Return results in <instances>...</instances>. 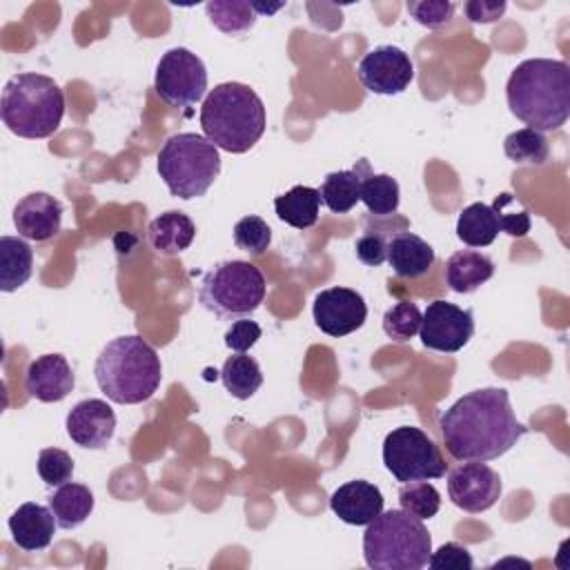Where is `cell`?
I'll return each mask as SVG.
<instances>
[{
    "label": "cell",
    "mask_w": 570,
    "mask_h": 570,
    "mask_svg": "<svg viewBox=\"0 0 570 570\" xmlns=\"http://www.w3.org/2000/svg\"><path fill=\"white\" fill-rule=\"evenodd\" d=\"M249 4H252V9H254V11H256V13H263V16H265V13H267V16H269V13H274V11H278V9H281V7H285V4H283V2H278V4H261V2H249Z\"/></svg>",
    "instance_id": "cell-42"
},
{
    "label": "cell",
    "mask_w": 570,
    "mask_h": 570,
    "mask_svg": "<svg viewBox=\"0 0 570 570\" xmlns=\"http://www.w3.org/2000/svg\"><path fill=\"white\" fill-rule=\"evenodd\" d=\"M501 232L499 212L485 203H472L461 209L456 220V236L468 247H488Z\"/></svg>",
    "instance_id": "cell-25"
},
{
    "label": "cell",
    "mask_w": 570,
    "mask_h": 570,
    "mask_svg": "<svg viewBox=\"0 0 570 570\" xmlns=\"http://www.w3.org/2000/svg\"><path fill=\"white\" fill-rule=\"evenodd\" d=\"M62 205L47 191H31L13 207V225L18 236L29 240H49L60 232Z\"/></svg>",
    "instance_id": "cell-16"
},
{
    "label": "cell",
    "mask_w": 570,
    "mask_h": 570,
    "mask_svg": "<svg viewBox=\"0 0 570 570\" xmlns=\"http://www.w3.org/2000/svg\"><path fill=\"white\" fill-rule=\"evenodd\" d=\"M205 11L209 22L227 36L247 33L256 22V11L245 0H212Z\"/></svg>",
    "instance_id": "cell-29"
},
{
    "label": "cell",
    "mask_w": 570,
    "mask_h": 570,
    "mask_svg": "<svg viewBox=\"0 0 570 570\" xmlns=\"http://www.w3.org/2000/svg\"><path fill=\"white\" fill-rule=\"evenodd\" d=\"M439 428L448 452L456 461H492L517 445L528 428L517 421L503 387H481L450 405Z\"/></svg>",
    "instance_id": "cell-1"
},
{
    "label": "cell",
    "mask_w": 570,
    "mask_h": 570,
    "mask_svg": "<svg viewBox=\"0 0 570 570\" xmlns=\"http://www.w3.org/2000/svg\"><path fill=\"white\" fill-rule=\"evenodd\" d=\"M330 508L343 523L367 525L383 512V494L379 485L354 479L332 492Z\"/></svg>",
    "instance_id": "cell-18"
},
{
    "label": "cell",
    "mask_w": 570,
    "mask_h": 570,
    "mask_svg": "<svg viewBox=\"0 0 570 570\" xmlns=\"http://www.w3.org/2000/svg\"><path fill=\"white\" fill-rule=\"evenodd\" d=\"M430 552L432 537L423 519L405 510L381 512L363 534V557L374 570H421Z\"/></svg>",
    "instance_id": "cell-6"
},
{
    "label": "cell",
    "mask_w": 570,
    "mask_h": 570,
    "mask_svg": "<svg viewBox=\"0 0 570 570\" xmlns=\"http://www.w3.org/2000/svg\"><path fill=\"white\" fill-rule=\"evenodd\" d=\"M456 4L450 0H421V2H407V11L410 16L428 27V29H439L443 24H448L454 16Z\"/></svg>",
    "instance_id": "cell-37"
},
{
    "label": "cell",
    "mask_w": 570,
    "mask_h": 570,
    "mask_svg": "<svg viewBox=\"0 0 570 570\" xmlns=\"http://www.w3.org/2000/svg\"><path fill=\"white\" fill-rule=\"evenodd\" d=\"M501 476L483 461H468L450 470L448 494L456 508L470 514L490 510L501 497Z\"/></svg>",
    "instance_id": "cell-13"
},
{
    "label": "cell",
    "mask_w": 570,
    "mask_h": 570,
    "mask_svg": "<svg viewBox=\"0 0 570 570\" xmlns=\"http://www.w3.org/2000/svg\"><path fill=\"white\" fill-rule=\"evenodd\" d=\"M73 385V370L62 354H42L33 358L24 374V390L42 403L62 401Z\"/></svg>",
    "instance_id": "cell-17"
},
{
    "label": "cell",
    "mask_w": 570,
    "mask_h": 570,
    "mask_svg": "<svg viewBox=\"0 0 570 570\" xmlns=\"http://www.w3.org/2000/svg\"><path fill=\"white\" fill-rule=\"evenodd\" d=\"M194 236H196L194 220L187 214L176 209L163 212L147 227L149 245L163 256H176L185 252L194 243Z\"/></svg>",
    "instance_id": "cell-22"
},
{
    "label": "cell",
    "mask_w": 570,
    "mask_h": 570,
    "mask_svg": "<svg viewBox=\"0 0 570 570\" xmlns=\"http://www.w3.org/2000/svg\"><path fill=\"white\" fill-rule=\"evenodd\" d=\"M372 174L367 158L354 163L352 169L332 171L325 176L318 194L321 203L334 214H347L361 200V185Z\"/></svg>",
    "instance_id": "cell-21"
},
{
    "label": "cell",
    "mask_w": 570,
    "mask_h": 570,
    "mask_svg": "<svg viewBox=\"0 0 570 570\" xmlns=\"http://www.w3.org/2000/svg\"><path fill=\"white\" fill-rule=\"evenodd\" d=\"M318 207L321 194L307 185H294L289 191L274 198L276 216L296 229L312 227L318 220Z\"/></svg>",
    "instance_id": "cell-27"
},
{
    "label": "cell",
    "mask_w": 570,
    "mask_h": 570,
    "mask_svg": "<svg viewBox=\"0 0 570 570\" xmlns=\"http://www.w3.org/2000/svg\"><path fill=\"white\" fill-rule=\"evenodd\" d=\"M220 379L225 390L234 396V399H249L258 392V387L263 385V372L256 363V358L243 354H234L225 361L223 370H220Z\"/></svg>",
    "instance_id": "cell-28"
},
{
    "label": "cell",
    "mask_w": 570,
    "mask_h": 570,
    "mask_svg": "<svg viewBox=\"0 0 570 570\" xmlns=\"http://www.w3.org/2000/svg\"><path fill=\"white\" fill-rule=\"evenodd\" d=\"M234 243H236L238 249H243L252 256H261L269 249L272 229L261 216H254V214L243 216L234 225Z\"/></svg>",
    "instance_id": "cell-35"
},
{
    "label": "cell",
    "mask_w": 570,
    "mask_h": 570,
    "mask_svg": "<svg viewBox=\"0 0 570 570\" xmlns=\"http://www.w3.org/2000/svg\"><path fill=\"white\" fill-rule=\"evenodd\" d=\"M421 309L412 301H399L383 314V332L399 343L410 341L414 334H419L421 327Z\"/></svg>",
    "instance_id": "cell-34"
},
{
    "label": "cell",
    "mask_w": 570,
    "mask_h": 570,
    "mask_svg": "<svg viewBox=\"0 0 570 570\" xmlns=\"http://www.w3.org/2000/svg\"><path fill=\"white\" fill-rule=\"evenodd\" d=\"M38 474L47 485H62L73 476V459L60 448H45L38 454Z\"/></svg>",
    "instance_id": "cell-36"
},
{
    "label": "cell",
    "mask_w": 570,
    "mask_h": 570,
    "mask_svg": "<svg viewBox=\"0 0 570 570\" xmlns=\"http://www.w3.org/2000/svg\"><path fill=\"white\" fill-rule=\"evenodd\" d=\"M383 463L399 483L441 479L448 470L439 445L414 425H401L385 436Z\"/></svg>",
    "instance_id": "cell-9"
},
{
    "label": "cell",
    "mask_w": 570,
    "mask_h": 570,
    "mask_svg": "<svg viewBox=\"0 0 570 570\" xmlns=\"http://www.w3.org/2000/svg\"><path fill=\"white\" fill-rule=\"evenodd\" d=\"M472 334L474 318L470 309H463L443 298L428 303L419 327L423 347L434 352H459L468 345Z\"/></svg>",
    "instance_id": "cell-11"
},
{
    "label": "cell",
    "mask_w": 570,
    "mask_h": 570,
    "mask_svg": "<svg viewBox=\"0 0 570 570\" xmlns=\"http://www.w3.org/2000/svg\"><path fill=\"white\" fill-rule=\"evenodd\" d=\"M428 566L434 570H470L474 566L472 554L468 552V548L448 541L443 543L436 552H430Z\"/></svg>",
    "instance_id": "cell-38"
},
{
    "label": "cell",
    "mask_w": 570,
    "mask_h": 570,
    "mask_svg": "<svg viewBox=\"0 0 570 570\" xmlns=\"http://www.w3.org/2000/svg\"><path fill=\"white\" fill-rule=\"evenodd\" d=\"M503 151L512 163L519 165H543L550 156L546 136L530 127H521L508 134L503 140Z\"/></svg>",
    "instance_id": "cell-31"
},
{
    "label": "cell",
    "mask_w": 570,
    "mask_h": 570,
    "mask_svg": "<svg viewBox=\"0 0 570 570\" xmlns=\"http://www.w3.org/2000/svg\"><path fill=\"white\" fill-rule=\"evenodd\" d=\"M494 274V263L476 249H459L445 261V283L456 294H472Z\"/></svg>",
    "instance_id": "cell-23"
},
{
    "label": "cell",
    "mask_w": 570,
    "mask_h": 570,
    "mask_svg": "<svg viewBox=\"0 0 570 570\" xmlns=\"http://www.w3.org/2000/svg\"><path fill=\"white\" fill-rule=\"evenodd\" d=\"M65 428L76 445L100 450L114 439L116 414L107 401L85 399L69 410Z\"/></svg>",
    "instance_id": "cell-15"
},
{
    "label": "cell",
    "mask_w": 570,
    "mask_h": 570,
    "mask_svg": "<svg viewBox=\"0 0 570 570\" xmlns=\"http://www.w3.org/2000/svg\"><path fill=\"white\" fill-rule=\"evenodd\" d=\"M312 316L321 332L338 338L363 327L367 318V305L356 289L327 287L316 294Z\"/></svg>",
    "instance_id": "cell-14"
},
{
    "label": "cell",
    "mask_w": 570,
    "mask_h": 570,
    "mask_svg": "<svg viewBox=\"0 0 570 570\" xmlns=\"http://www.w3.org/2000/svg\"><path fill=\"white\" fill-rule=\"evenodd\" d=\"M399 503L416 519H432L441 508V494L428 481H412L399 490Z\"/></svg>",
    "instance_id": "cell-33"
},
{
    "label": "cell",
    "mask_w": 570,
    "mask_h": 570,
    "mask_svg": "<svg viewBox=\"0 0 570 570\" xmlns=\"http://www.w3.org/2000/svg\"><path fill=\"white\" fill-rule=\"evenodd\" d=\"M49 508L58 521V528L73 530L80 523L87 521V517L94 510V494L82 483H62L58 490L49 497Z\"/></svg>",
    "instance_id": "cell-24"
},
{
    "label": "cell",
    "mask_w": 570,
    "mask_h": 570,
    "mask_svg": "<svg viewBox=\"0 0 570 570\" xmlns=\"http://www.w3.org/2000/svg\"><path fill=\"white\" fill-rule=\"evenodd\" d=\"M361 200L376 218L392 216L401 203V189L390 174H370L361 185Z\"/></svg>",
    "instance_id": "cell-30"
},
{
    "label": "cell",
    "mask_w": 570,
    "mask_h": 570,
    "mask_svg": "<svg viewBox=\"0 0 570 570\" xmlns=\"http://www.w3.org/2000/svg\"><path fill=\"white\" fill-rule=\"evenodd\" d=\"M0 116L20 138H49L65 116V94L49 76L16 73L2 87Z\"/></svg>",
    "instance_id": "cell-5"
},
{
    "label": "cell",
    "mask_w": 570,
    "mask_h": 570,
    "mask_svg": "<svg viewBox=\"0 0 570 570\" xmlns=\"http://www.w3.org/2000/svg\"><path fill=\"white\" fill-rule=\"evenodd\" d=\"M492 207L499 212L501 218V232L510 236H525L530 232V214L525 207H519V212H505L503 209V194H499L492 203Z\"/></svg>",
    "instance_id": "cell-41"
},
{
    "label": "cell",
    "mask_w": 570,
    "mask_h": 570,
    "mask_svg": "<svg viewBox=\"0 0 570 570\" xmlns=\"http://www.w3.org/2000/svg\"><path fill=\"white\" fill-rule=\"evenodd\" d=\"M56 517L51 508L27 501L9 517V532L13 543L24 552H38L49 548L56 532Z\"/></svg>",
    "instance_id": "cell-19"
},
{
    "label": "cell",
    "mask_w": 570,
    "mask_h": 570,
    "mask_svg": "<svg viewBox=\"0 0 570 570\" xmlns=\"http://www.w3.org/2000/svg\"><path fill=\"white\" fill-rule=\"evenodd\" d=\"M387 263L401 278H421L434 265V249L412 232H401L387 243Z\"/></svg>",
    "instance_id": "cell-20"
},
{
    "label": "cell",
    "mask_w": 570,
    "mask_h": 570,
    "mask_svg": "<svg viewBox=\"0 0 570 570\" xmlns=\"http://www.w3.org/2000/svg\"><path fill=\"white\" fill-rule=\"evenodd\" d=\"M33 272V252L20 236H0V289L16 292Z\"/></svg>",
    "instance_id": "cell-26"
},
{
    "label": "cell",
    "mask_w": 570,
    "mask_h": 570,
    "mask_svg": "<svg viewBox=\"0 0 570 570\" xmlns=\"http://www.w3.org/2000/svg\"><path fill=\"white\" fill-rule=\"evenodd\" d=\"M100 392L114 403L136 405L151 399L163 379L156 350L140 336H118L109 341L94 365Z\"/></svg>",
    "instance_id": "cell-4"
},
{
    "label": "cell",
    "mask_w": 570,
    "mask_h": 570,
    "mask_svg": "<svg viewBox=\"0 0 570 570\" xmlns=\"http://www.w3.org/2000/svg\"><path fill=\"white\" fill-rule=\"evenodd\" d=\"M356 73L367 91L396 96L405 91L414 80V65L401 47L381 45L361 58Z\"/></svg>",
    "instance_id": "cell-12"
},
{
    "label": "cell",
    "mask_w": 570,
    "mask_h": 570,
    "mask_svg": "<svg viewBox=\"0 0 570 570\" xmlns=\"http://www.w3.org/2000/svg\"><path fill=\"white\" fill-rule=\"evenodd\" d=\"M261 325L256 321H249V318H236L229 330L225 332V345L238 354L247 352L249 347L256 345V341L261 338Z\"/></svg>",
    "instance_id": "cell-39"
},
{
    "label": "cell",
    "mask_w": 570,
    "mask_h": 570,
    "mask_svg": "<svg viewBox=\"0 0 570 570\" xmlns=\"http://www.w3.org/2000/svg\"><path fill=\"white\" fill-rule=\"evenodd\" d=\"M154 89L169 107H191L203 100L207 91V69L194 51L174 47L165 51L156 65Z\"/></svg>",
    "instance_id": "cell-10"
},
{
    "label": "cell",
    "mask_w": 570,
    "mask_h": 570,
    "mask_svg": "<svg viewBox=\"0 0 570 570\" xmlns=\"http://www.w3.org/2000/svg\"><path fill=\"white\" fill-rule=\"evenodd\" d=\"M158 174L171 196L200 198L220 174L218 147L200 134H174L158 151Z\"/></svg>",
    "instance_id": "cell-7"
},
{
    "label": "cell",
    "mask_w": 570,
    "mask_h": 570,
    "mask_svg": "<svg viewBox=\"0 0 570 570\" xmlns=\"http://www.w3.org/2000/svg\"><path fill=\"white\" fill-rule=\"evenodd\" d=\"M510 111L537 131H557L570 116V67L563 60L528 58L505 85Z\"/></svg>",
    "instance_id": "cell-2"
},
{
    "label": "cell",
    "mask_w": 570,
    "mask_h": 570,
    "mask_svg": "<svg viewBox=\"0 0 570 570\" xmlns=\"http://www.w3.org/2000/svg\"><path fill=\"white\" fill-rule=\"evenodd\" d=\"M267 292L263 272L249 261H220L200 281L198 301L218 318L236 321L258 309Z\"/></svg>",
    "instance_id": "cell-8"
},
{
    "label": "cell",
    "mask_w": 570,
    "mask_h": 570,
    "mask_svg": "<svg viewBox=\"0 0 570 570\" xmlns=\"http://www.w3.org/2000/svg\"><path fill=\"white\" fill-rule=\"evenodd\" d=\"M505 7H508L505 0H468L463 4V11L470 22L490 24L505 13Z\"/></svg>",
    "instance_id": "cell-40"
},
{
    "label": "cell",
    "mask_w": 570,
    "mask_h": 570,
    "mask_svg": "<svg viewBox=\"0 0 570 570\" xmlns=\"http://www.w3.org/2000/svg\"><path fill=\"white\" fill-rule=\"evenodd\" d=\"M392 216H383V218L374 216V227H365V234L354 245L361 263L370 267H379L381 263L387 261V243L394 238V236H387L390 229L394 232V227H390Z\"/></svg>",
    "instance_id": "cell-32"
},
{
    "label": "cell",
    "mask_w": 570,
    "mask_h": 570,
    "mask_svg": "<svg viewBox=\"0 0 570 570\" xmlns=\"http://www.w3.org/2000/svg\"><path fill=\"white\" fill-rule=\"evenodd\" d=\"M265 105L243 82H220L203 100L200 127L218 149L229 154L249 151L265 131Z\"/></svg>",
    "instance_id": "cell-3"
}]
</instances>
